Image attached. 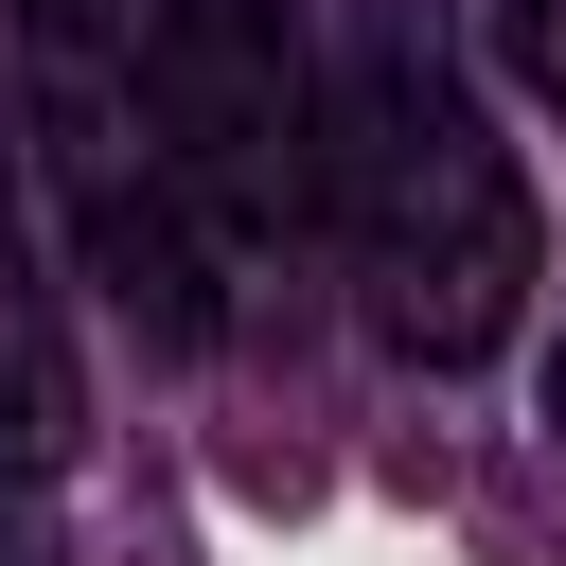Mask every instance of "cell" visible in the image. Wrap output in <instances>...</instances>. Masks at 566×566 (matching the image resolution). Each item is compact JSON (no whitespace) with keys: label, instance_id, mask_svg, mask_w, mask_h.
I'll use <instances>...</instances> for the list:
<instances>
[{"label":"cell","instance_id":"6da1fadb","mask_svg":"<svg viewBox=\"0 0 566 566\" xmlns=\"http://www.w3.org/2000/svg\"><path fill=\"white\" fill-rule=\"evenodd\" d=\"M336 230H354L371 336L424 354V371H478L531 318V265H548L531 177H513V142L478 124V88L442 71V35L407 0L336 53Z\"/></svg>","mask_w":566,"mask_h":566},{"label":"cell","instance_id":"7a4b0ae2","mask_svg":"<svg viewBox=\"0 0 566 566\" xmlns=\"http://www.w3.org/2000/svg\"><path fill=\"white\" fill-rule=\"evenodd\" d=\"M18 18V106H35V177L71 212V265L106 283V318H142L159 354H195L230 301L212 212L159 159V88H142V0H0Z\"/></svg>","mask_w":566,"mask_h":566},{"label":"cell","instance_id":"3957f363","mask_svg":"<svg viewBox=\"0 0 566 566\" xmlns=\"http://www.w3.org/2000/svg\"><path fill=\"white\" fill-rule=\"evenodd\" d=\"M142 88H159V159L212 212V248H301L336 212V71L301 35V0H159L142 18Z\"/></svg>","mask_w":566,"mask_h":566},{"label":"cell","instance_id":"277c9868","mask_svg":"<svg viewBox=\"0 0 566 566\" xmlns=\"http://www.w3.org/2000/svg\"><path fill=\"white\" fill-rule=\"evenodd\" d=\"M53 460H71V389L35 336H0V478H53Z\"/></svg>","mask_w":566,"mask_h":566},{"label":"cell","instance_id":"5b68a950","mask_svg":"<svg viewBox=\"0 0 566 566\" xmlns=\"http://www.w3.org/2000/svg\"><path fill=\"white\" fill-rule=\"evenodd\" d=\"M495 53H513L548 106H566V0H495Z\"/></svg>","mask_w":566,"mask_h":566},{"label":"cell","instance_id":"8992f818","mask_svg":"<svg viewBox=\"0 0 566 566\" xmlns=\"http://www.w3.org/2000/svg\"><path fill=\"white\" fill-rule=\"evenodd\" d=\"M18 142H35V106H18V18H0V230H18Z\"/></svg>","mask_w":566,"mask_h":566},{"label":"cell","instance_id":"52a82bcc","mask_svg":"<svg viewBox=\"0 0 566 566\" xmlns=\"http://www.w3.org/2000/svg\"><path fill=\"white\" fill-rule=\"evenodd\" d=\"M548 424H566V354H548Z\"/></svg>","mask_w":566,"mask_h":566}]
</instances>
